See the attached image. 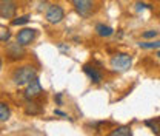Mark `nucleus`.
Wrapping results in <instances>:
<instances>
[{"instance_id":"1","label":"nucleus","mask_w":160,"mask_h":136,"mask_svg":"<svg viewBox=\"0 0 160 136\" xmlns=\"http://www.w3.org/2000/svg\"><path fill=\"white\" fill-rule=\"evenodd\" d=\"M37 78V70L31 65H23L12 73V82L17 87H25Z\"/></svg>"},{"instance_id":"2","label":"nucleus","mask_w":160,"mask_h":136,"mask_svg":"<svg viewBox=\"0 0 160 136\" xmlns=\"http://www.w3.org/2000/svg\"><path fill=\"white\" fill-rule=\"evenodd\" d=\"M109 65L114 71L117 73H123V71H128L132 65V56L131 54H126V53H117L114 54L111 60H109Z\"/></svg>"},{"instance_id":"3","label":"nucleus","mask_w":160,"mask_h":136,"mask_svg":"<svg viewBox=\"0 0 160 136\" xmlns=\"http://www.w3.org/2000/svg\"><path fill=\"white\" fill-rule=\"evenodd\" d=\"M71 2L76 13L83 19H88L94 11V0H71Z\"/></svg>"},{"instance_id":"4","label":"nucleus","mask_w":160,"mask_h":136,"mask_svg":"<svg viewBox=\"0 0 160 136\" xmlns=\"http://www.w3.org/2000/svg\"><path fill=\"white\" fill-rule=\"evenodd\" d=\"M63 17H65V11H63V8L60 5H49V8L45 13V19L51 25L60 23L63 20Z\"/></svg>"},{"instance_id":"5","label":"nucleus","mask_w":160,"mask_h":136,"mask_svg":"<svg viewBox=\"0 0 160 136\" xmlns=\"http://www.w3.org/2000/svg\"><path fill=\"white\" fill-rule=\"evenodd\" d=\"M42 93H43V90H42L40 80H39V78H36L31 84L26 85V88L23 91V96H25V99H28V101H32V99L39 97Z\"/></svg>"},{"instance_id":"6","label":"nucleus","mask_w":160,"mask_h":136,"mask_svg":"<svg viewBox=\"0 0 160 136\" xmlns=\"http://www.w3.org/2000/svg\"><path fill=\"white\" fill-rule=\"evenodd\" d=\"M17 5L12 0H2L0 3V17L2 19H12L16 16Z\"/></svg>"},{"instance_id":"7","label":"nucleus","mask_w":160,"mask_h":136,"mask_svg":"<svg viewBox=\"0 0 160 136\" xmlns=\"http://www.w3.org/2000/svg\"><path fill=\"white\" fill-rule=\"evenodd\" d=\"M36 34H37V31L34 28H23V30H20L19 34H17V42L20 45L26 46V45H29L32 40L36 39Z\"/></svg>"},{"instance_id":"8","label":"nucleus","mask_w":160,"mask_h":136,"mask_svg":"<svg viewBox=\"0 0 160 136\" xmlns=\"http://www.w3.org/2000/svg\"><path fill=\"white\" fill-rule=\"evenodd\" d=\"M83 73L88 76V79H89L92 84H100V82L103 80V76H102L100 70L96 68L94 65H89V63L83 65Z\"/></svg>"},{"instance_id":"9","label":"nucleus","mask_w":160,"mask_h":136,"mask_svg":"<svg viewBox=\"0 0 160 136\" xmlns=\"http://www.w3.org/2000/svg\"><path fill=\"white\" fill-rule=\"evenodd\" d=\"M96 34L99 37H111L114 34V30L111 26L105 25V23H97L96 25Z\"/></svg>"},{"instance_id":"10","label":"nucleus","mask_w":160,"mask_h":136,"mask_svg":"<svg viewBox=\"0 0 160 136\" xmlns=\"http://www.w3.org/2000/svg\"><path fill=\"white\" fill-rule=\"evenodd\" d=\"M108 136H132V132L129 125H120L117 128L111 130V133Z\"/></svg>"},{"instance_id":"11","label":"nucleus","mask_w":160,"mask_h":136,"mask_svg":"<svg viewBox=\"0 0 160 136\" xmlns=\"http://www.w3.org/2000/svg\"><path fill=\"white\" fill-rule=\"evenodd\" d=\"M9 54H11V59H19V57H23V45H20L19 42L17 43H11L9 45Z\"/></svg>"},{"instance_id":"12","label":"nucleus","mask_w":160,"mask_h":136,"mask_svg":"<svg viewBox=\"0 0 160 136\" xmlns=\"http://www.w3.org/2000/svg\"><path fill=\"white\" fill-rule=\"evenodd\" d=\"M139 46L142 50H160V40H146V42H140Z\"/></svg>"},{"instance_id":"13","label":"nucleus","mask_w":160,"mask_h":136,"mask_svg":"<svg viewBox=\"0 0 160 136\" xmlns=\"http://www.w3.org/2000/svg\"><path fill=\"white\" fill-rule=\"evenodd\" d=\"M9 116H11V110H9L8 104L0 102V122L8 121V119H9Z\"/></svg>"},{"instance_id":"14","label":"nucleus","mask_w":160,"mask_h":136,"mask_svg":"<svg viewBox=\"0 0 160 136\" xmlns=\"http://www.w3.org/2000/svg\"><path fill=\"white\" fill-rule=\"evenodd\" d=\"M160 121V117H156V119H148L145 121V125L149 127L152 130V133H156V136H160V127L157 125V122Z\"/></svg>"},{"instance_id":"15","label":"nucleus","mask_w":160,"mask_h":136,"mask_svg":"<svg viewBox=\"0 0 160 136\" xmlns=\"http://www.w3.org/2000/svg\"><path fill=\"white\" fill-rule=\"evenodd\" d=\"M157 36H159V31H156V30H146L142 33V39L145 40H154Z\"/></svg>"},{"instance_id":"16","label":"nucleus","mask_w":160,"mask_h":136,"mask_svg":"<svg viewBox=\"0 0 160 136\" xmlns=\"http://www.w3.org/2000/svg\"><path fill=\"white\" fill-rule=\"evenodd\" d=\"M29 22V16H22V17H17V19H14L11 22V25H14V26H20V25H25V23H28Z\"/></svg>"},{"instance_id":"17","label":"nucleus","mask_w":160,"mask_h":136,"mask_svg":"<svg viewBox=\"0 0 160 136\" xmlns=\"http://www.w3.org/2000/svg\"><path fill=\"white\" fill-rule=\"evenodd\" d=\"M143 9H152V5H148V3H143V2H137L136 3V11L140 13Z\"/></svg>"},{"instance_id":"18","label":"nucleus","mask_w":160,"mask_h":136,"mask_svg":"<svg viewBox=\"0 0 160 136\" xmlns=\"http://www.w3.org/2000/svg\"><path fill=\"white\" fill-rule=\"evenodd\" d=\"M54 115H57V116H62V117H68V115L65 113V112H62V110H54Z\"/></svg>"},{"instance_id":"19","label":"nucleus","mask_w":160,"mask_h":136,"mask_svg":"<svg viewBox=\"0 0 160 136\" xmlns=\"http://www.w3.org/2000/svg\"><path fill=\"white\" fill-rule=\"evenodd\" d=\"M59 50L60 51H69V46H66L63 43H59Z\"/></svg>"},{"instance_id":"20","label":"nucleus","mask_w":160,"mask_h":136,"mask_svg":"<svg viewBox=\"0 0 160 136\" xmlns=\"http://www.w3.org/2000/svg\"><path fill=\"white\" fill-rule=\"evenodd\" d=\"M56 102H57V104H62V93H57V95H56Z\"/></svg>"},{"instance_id":"21","label":"nucleus","mask_w":160,"mask_h":136,"mask_svg":"<svg viewBox=\"0 0 160 136\" xmlns=\"http://www.w3.org/2000/svg\"><path fill=\"white\" fill-rule=\"evenodd\" d=\"M156 56H157V59H160V50H156Z\"/></svg>"},{"instance_id":"22","label":"nucleus","mask_w":160,"mask_h":136,"mask_svg":"<svg viewBox=\"0 0 160 136\" xmlns=\"http://www.w3.org/2000/svg\"><path fill=\"white\" fill-rule=\"evenodd\" d=\"M0 70H2V59H0Z\"/></svg>"}]
</instances>
